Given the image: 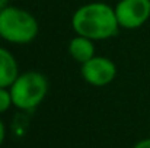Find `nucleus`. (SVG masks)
I'll list each match as a JSON object with an SVG mask.
<instances>
[{"label":"nucleus","mask_w":150,"mask_h":148,"mask_svg":"<svg viewBox=\"0 0 150 148\" xmlns=\"http://www.w3.org/2000/svg\"><path fill=\"white\" fill-rule=\"evenodd\" d=\"M71 26L76 35L92 41H105L118 34L120 25L115 9L102 1H92L76 9L71 18Z\"/></svg>","instance_id":"f257e3e1"},{"label":"nucleus","mask_w":150,"mask_h":148,"mask_svg":"<svg viewBox=\"0 0 150 148\" xmlns=\"http://www.w3.org/2000/svg\"><path fill=\"white\" fill-rule=\"evenodd\" d=\"M40 32L35 16L16 6H7L0 10V38L6 42L25 45L32 42Z\"/></svg>","instance_id":"f03ea898"},{"label":"nucleus","mask_w":150,"mask_h":148,"mask_svg":"<svg viewBox=\"0 0 150 148\" xmlns=\"http://www.w3.org/2000/svg\"><path fill=\"white\" fill-rule=\"evenodd\" d=\"M12 103L22 110H32L42 103L48 93V79L40 71H26L18 76L9 87Z\"/></svg>","instance_id":"7ed1b4c3"},{"label":"nucleus","mask_w":150,"mask_h":148,"mask_svg":"<svg viewBox=\"0 0 150 148\" xmlns=\"http://www.w3.org/2000/svg\"><path fill=\"white\" fill-rule=\"evenodd\" d=\"M80 76L88 84L103 87L117 77V65L108 57L95 55L89 61L80 64Z\"/></svg>","instance_id":"20e7f679"},{"label":"nucleus","mask_w":150,"mask_h":148,"mask_svg":"<svg viewBox=\"0 0 150 148\" xmlns=\"http://www.w3.org/2000/svg\"><path fill=\"white\" fill-rule=\"evenodd\" d=\"M114 9L118 25L124 29H137L150 18V0H120Z\"/></svg>","instance_id":"39448f33"},{"label":"nucleus","mask_w":150,"mask_h":148,"mask_svg":"<svg viewBox=\"0 0 150 148\" xmlns=\"http://www.w3.org/2000/svg\"><path fill=\"white\" fill-rule=\"evenodd\" d=\"M19 76V65L9 49L0 47V87H10Z\"/></svg>","instance_id":"423d86ee"},{"label":"nucleus","mask_w":150,"mask_h":148,"mask_svg":"<svg viewBox=\"0 0 150 148\" xmlns=\"http://www.w3.org/2000/svg\"><path fill=\"white\" fill-rule=\"evenodd\" d=\"M69 55L80 64L89 61L92 57L96 55L93 41L86 36H82V35L73 36L69 42Z\"/></svg>","instance_id":"0eeeda50"},{"label":"nucleus","mask_w":150,"mask_h":148,"mask_svg":"<svg viewBox=\"0 0 150 148\" xmlns=\"http://www.w3.org/2000/svg\"><path fill=\"white\" fill-rule=\"evenodd\" d=\"M10 106H13L10 90L7 87H0V113H4Z\"/></svg>","instance_id":"6e6552de"},{"label":"nucleus","mask_w":150,"mask_h":148,"mask_svg":"<svg viewBox=\"0 0 150 148\" xmlns=\"http://www.w3.org/2000/svg\"><path fill=\"white\" fill-rule=\"evenodd\" d=\"M133 148H150V138H146V140L139 141Z\"/></svg>","instance_id":"1a4fd4ad"},{"label":"nucleus","mask_w":150,"mask_h":148,"mask_svg":"<svg viewBox=\"0 0 150 148\" xmlns=\"http://www.w3.org/2000/svg\"><path fill=\"white\" fill-rule=\"evenodd\" d=\"M4 137H6V129H4V123H3V121L0 119V147H1V144H3V141H4Z\"/></svg>","instance_id":"9d476101"},{"label":"nucleus","mask_w":150,"mask_h":148,"mask_svg":"<svg viewBox=\"0 0 150 148\" xmlns=\"http://www.w3.org/2000/svg\"><path fill=\"white\" fill-rule=\"evenodd\" d=\"M9 1L10 0H0V10H3L4 7H7L9 6Z\"/></svg>","instance_id":"9b49d317"}]
</instances>
